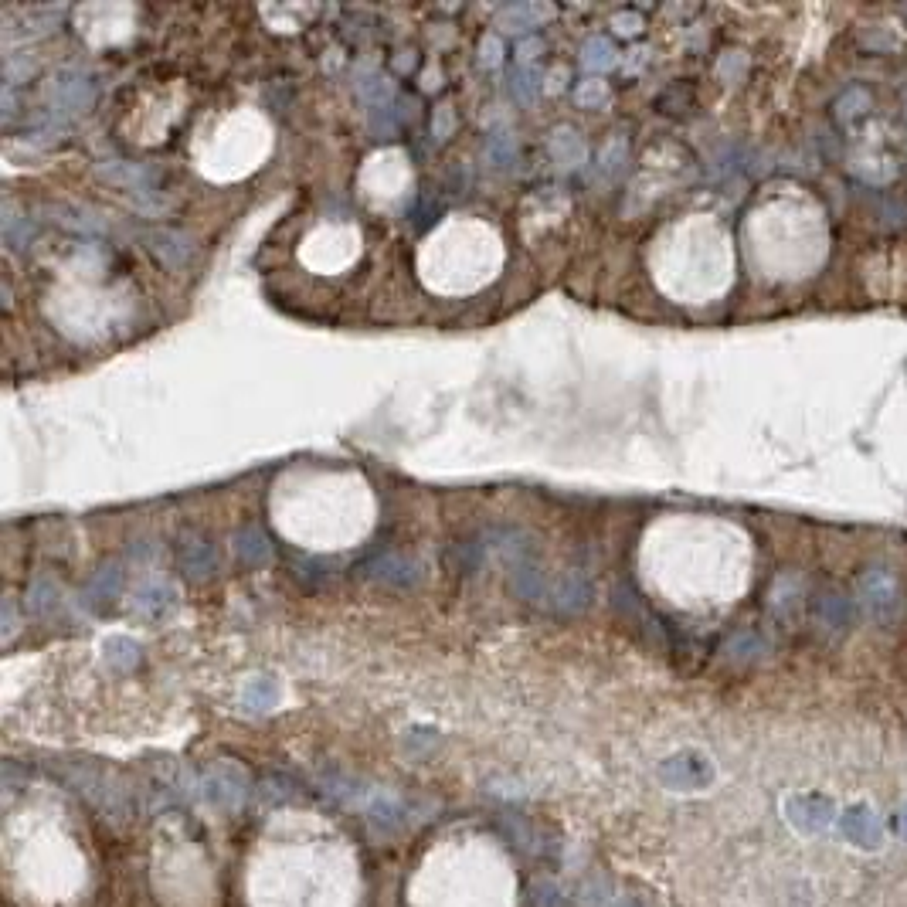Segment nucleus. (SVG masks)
Instances as JSON below:
<instances>
[{
    "label": "nucleus",
    "mask_w": 907,
    "mask_h": 907,
    "mask_svg": "<svg viewBox=\"0 0 907 907\" xmlns=\"http://www.w3.org/2000/svg\"><path fill=\"white\" fill-rule=\"evenodd\" d=\"M860 48L877 51V55H880V51H894V48H897V41H894L884 28H877V31H863V34H860Z\"/></svg>",
    "instance_id": "39"
},
{
    "label": "nucleus",
    "mask_w": 907,
    "mask_h": 907,
    "mask_svg": "<svg viewBox=\"0 0 907 907\" xmlns=\"http://www.w3.org/2000/svg\"><path fill=\"white\" fill-rule=\"evenodd\" d=\"M177 602H181V595H177L174 585H167V581H150V585L136 588L133 612L140 615V619H147V622H164V619L174 615Z\"/></svg>",
    "instance_id": "15"
},
{
    "label": "nucleus",
    "mask_w": 907,
    "mask_h": 907,
    "mask_svg": "<svg viewBox=\"0 0 907 907\" xmlns=\"http://www.w3.org/2000/svg\"><path fill=\"white\" fill-rule=\"evenodd\" d=\"M28 609H31V615H38V619H55V615L62 612V588L48 578H38L28 588Z\"/></svg>",
    "instance_id": "25"
},
{
    "label": "nucleus",
    "mask_w": 907,
    "mask_h": 907,
    "mask_svg": "<svg viewBox=\"0 0 907 907\" xmlns=\"http://www.w3.org/2000/svg\"><path fill=\"white\" fill-rule=\"evenodd\" d=\"M768 609H772L775 619L782 622H795L806 609V585H802L799 575L785 571V575L775 578L772 592H768Z\"/></svg>",
    "instance_id": "16"
},
{
    "label": "nucleus",
    "mask_w": 907,
    "mask_h": 907,
    "mask_svg": "<svg viewBox=\"0 0 907 907\" xmlns=\"http://www.w3.org/2000/svg\"><path fill=\"white\" fill-rule=\"evenodd\" d=\"M99 177L113 187H123L133 198H150L160 184V174L150 164H136V160H106L99 164Z\"/></svg>",
    "instance_id": "11"
},
{
    "label": "nucleus",
    "mask_w": 907,
    "mask_h": 907,
    "mask_svg": "<svg viewBox=\"0 0 907 907\" xmlns=\"http://www.w3.org/2000/svg\"><path fill=\"white\" fill-rule=\"evenodd\" d=\"M452 130H456V113H452V106H439L435 109V116H432V136L439 143H446L452 136Z\"/></svg>",
    "instance_id": "38"
},
{
    "label": "nucleus",
    "mask_w": 907,
    "mask_h": 907,
    "mask_svg": "<svg viewBox=\"0 0 907 907\" xmlns=\"http://www.w3.org/2000/svg\"><path fill=\"white\" fill-rule=\"evenodd\" d=\"M364 575L374 578V581H384V585H395V588H415L418 578H422V571H418V564L412 558H405V554H374L371 561L364 564Z\"/></svg>",
    "instance_id": "14"
},
{
    "label": "nucleus",
    "mask_w": 907,
    "mask_h": 907,
    "mask_svg": "<svg viewBox=\"0 0 907 907\" xmlns=\"http://www.w3.org/2000/svg\"><path fill=\"white\" fill-rule=\"evenodd\" d=\"M510 92H513V99L517 102H534L537 96H541V75L534 72V68H513V75H510Z\"/></svg>",
    "instance_id": "32"
},
{
    "label": "nucleus",
    "mask_w": 907,
    "mask_h": 907,
    "mask_svg": "<svg viewBox=\"0 0 907 907\" xmlns=\"http://www.w3.org/2000/svg\"><path fill=\"white\" fill-rule=\"evenodd\" d=\"M724 653L731 656L734 663H755L768 653V646H765V639H761L758 632L744 629V632H734V636L727 639Z\"/></svg>",
    "instance_id": "26"
},
{
    "label": "nucleus",
    "mask_w": 907,
    "mask_h": 907,
    "mask_svg": "<svg viewBox=\"0 0 907 907\" xmlns=\"http://www.w3.org/2000/svg\"><path fill=\"white\" fill-rule=\"evenodd\" d=\"M68 782H72L75 792H82L92 806L106 812V816H123L126 812V792L119 789L116 778L109 772H102V768L75 765V768H68Z\"/></svg>",
    "instance_id": "6"
},
{
    "label": "nucleus",
    "mask_w": 907,
    "mask_h": 907,
    "mask_svg": "<svg viewBox=\"0 0 907 907\" xmlns=\"http://www.w3.org/2000/svg\"><path fill=\"white\" fill-rule=\"evenodd\" d=\"M14 113V85H4V123H11Z\"/></svg>",
    "instance_id": "43"
},
{
    "label": "nucleus",
    "mask_w": 907,
    "mask_h": 907,
    "mask_svg": "<svg viewBox=\"0 0 907 907\" xmlns=\"http://www.w3.org/2000/svg\"><path fill=\"white\" fill-rule=\"evenodd\" d=\"M231 547H235V558L242 561L245 568H262V564H269V558H272V541L259 527L238 530Z\"/></svg>",
    "instance_id": "21"
},
{
    "label": "nucleus",
    "mask_w": 907,
    "mask_h": 907,
    "mask_svg": "<svg viewBox=\"0 0 907 907\" xmlns=\"http://www.w3.org/2000/svg\"><path fill=\"white\" fill-rule=\"evenodd\" d=\"M14 629H17V619H14V602L7 598L4 602V639H11L14 636Z\"/></svg>",
    "instance_id": "42"
},
{
    "label": "nucleus",
    "mask_w": 907,
    "mask_h": 907,
    "mask_svg": "<svg viewBox=\"0 0 907 907\" xmlns=\"http://www.w3.org/2000/svg\"><path fill=\"white\" fill-rule=\"evenodd\" d=\"M102 656H106L109 670L130 673L143 660V646L136 643V639H130V636H109L106 643H102Z\"/></svg>",
    "instance_id": "22"
},
{
    "label": "nucleus",
    "mask_w": 907,
    "mask_h": 907,
    "mask_svg": "<svg viewBox=\"0 0 907 907\" xmlns=\"http://www.w3.org/2000/svg\"><path fill=\"white\" fill-rule=\"evenodd\" d=\"M361 812L378 829H398V826H405V819H408V806H405V802H401L398 795L378 792V789H371V795H367V802H364Z\"/></svg>",
    "instance_id": "19"
},
{
    "label": "nucleus",
    "mask_w": 907,
    "mask_h": 907,
    "mask_svg": "<svg viewBox=\"0 0 907 907\" xmlns=\"http://www.w3.org/2000/svg\"><path fill=\"white\" fill-rule=\"evenodd\" d=\"M571 99H575V106H581V109H595V106H602V102H609V85L602 79H588L571 92Z\"/></svg>",
    "instance_id": "34"
},
{
    "label": "nucleus",
    "mask_w": 907,
    "mask_h": 907,
    "mask_svg": "<svg viewBox=\"0 0 907 907\" xmlns=\"http://www.w3.org/2000/svg\"><path fill=\"white\" fill-rule=\"evenodd\" d=\"M904 123H907V96H904Z\"/></svg>",
    "instance_id": "45"
},
{
    "label": "nucleus",
    "mask_w": 907,
    "mask_h": 907,
    "mask_svg": "<svg viewBox=\"0 0 907 907\" xmlns=\"http://www.w3.org/2000/svg\"><path fill=\"white\" fill-rule=\"evenodd\" d=\"M544 51V41L541 38H524V41H517V58H520V65L524 68H530V62H534L537 55Z\"/></svg>",
    "instance_id": "41"
},
{
    "label": "nucleus",
    "mask_w": 907,
    "mask_h": 907,
    "mask_svg": "<svg viewBox=\"0 0 907 907\" xmlns=\"http://www.w3.org/2000/svg\"><path fill=\"white\" fill-rule=\"evenodd\" d=\"M897 836H901V840H907V802H904L901 809H897Z\"/></svg>",
    "instance_id": "44"
},
{
    "label": "nucleus",
    "mask_w": 907,
    "mask_h": 907,
    "mask_svg": "<svg viewBox=\"0 0 907 907\" xmlns=\"http://www.w3.org/2000/svg\"><path fill=\"white\" fill-rule=\"evenodd\" d=\"M744 65H748V58H744L741 51H727L721 62H717V75H721L724 82H738L744 75Z\"/></svg>",
    "instance_id": "37"
},
{
    "label": "nucleus",
    "mask_w": 907,
    "mask_h": 907,
    "mask_svg": "<svg viewBox=\"0 0 907 907\" xmlns=\"http://www.w3.org/2000/svg\"><path fill=\"white\" fill-rule=\"evenodd\" d=\"M626 157H629V143H626V136H615V140L605 147V153H602V167H598V174L609 181V177H615L619 174L622 167H626Z\"/></svg>",
    "instance_id": "33"
},
{
    "label": "nucleus",
    "mask_w": 907,
    "mask_h": 907,
    "mask_svg": "<svg viewBox=\"0 0 907 907\" xmlns=\"http://www.w3.org/2000/svg\"><path fill=\"white\" fill-rule=\"evenodd\" d=\"M836 826H840L843 840L863 853H874L884 846V823H880V816L867 806V802H853L850 809H843V816Z\"/></svg>",
    "instance_id": "9"
},
{
    "label": "nucleus",
    "mask_w": 907,
    "mask_h": 907,
    "mask_svg": "<svg viewBox=\"0 0 907 907\" xmlns=\"http://www.w3.org/2000/svg\"><path fill=\"white\" fill-rule=\"evenodd\" d=\"M853 605L877 626H891L904 612V585L887 564H867L853 581Z\"/></svg>",
    "instance_id": "1"
},
{
    "label": "nucleus",
    "mask_w": 907,
    "mask_h": 907,
    "mask_svg": "<svg viewBox=\"0 0 907 907\" xmlns=\"http://www.w3.org/2000/svg\"><path fill=\"white\" fill-rule=\"evenodd\" d=\"M357 96H361L371 109L391 106L395 102V85H391L384 75H367L364 82H357Z\"/></svg>",
    "instance_id": "30"
},
{
    "label": "nucleus",
    "mask_w": 907,
    "mask_h": 907,
    "mask_svg": "<svg viewBox=\"0 0 907 907\" xmlns=\"http://www.w3.org/2000/svg\"><path fill=\"white\" fill-rule=\"evenodd\" d=\"M123 592V568L116 561L102 564L96 575L85 585V605L89 609H102V605H113V598Z\"/></svg>",
    "instance_id": "20"
},
{
    "label": "nucleus",
    "mask_w": 907,
    "mask_h": 907,
    "mask_svg": "<svg viewBox=\"0 0 907 907\" xmlns=\"http://www.w3.org/2000/svg\"><path fill=\"white\" fill-rule=\"evenodd\" d=\"M503 62V41L500 34H486L483 41H479V65L483 68H500Z\"/></svg>",
    "instance_id": "36"
},
{
    "label": "nucleus",
    "mask_w": 907,
    "mask_h": 907,
    "mask_svg": "<svg viewBox=\"0 0 907 907\" xmlns=\"http://www.w3.org/2000/svg\"><path fill=\"white\" fill-rule=\"evenodd\" d=\"M486 164L493 170H510L517 164V140L510 133H493L486 140Z\"/></svg>",
    "instance_id": "28"
},
{
    "label": "nucleus",
    "mask_w": 907,
    "mask_h": 907,
    "mask_svg": "<svg viewBox=\"0 0 907 907\" xmlns=\"http://www.w3.org/2000/svg\"><path fill=\"white\" fill-rule=\"evenodd\" d=\"M279 704V683L272 677H255L245 683L242 690V707L248 714H269Z\"/></svg>",
    "instance_id": "24"
},
{
    "label": "nucleus",
    "mask_w": 907,
    "mask_h": 907,
    "mask_svg": "<svg viewBox=\"0 0 907 907\" xmlns=\"http://www.w3.org/2000/svg\"><path fill=\"white\" fill-rule=\"evenodd\" d=\"M874 109H877L874 89H870V85L853 82V85H846V89L836 92L833 102H829V119H833V126H840L843 133H853V130H860L870 116H874Z\"/></svg>",
    "instance_id": "8"
},
{
    "label": "nucleus",
    "mask_w": 907,
    "mask_h": 907,
    "mask_svg": "<svg viewBox=\"0 0 907 907\" xmlns=\"http://www.w3.org/2000/svg\"><path fill=\"white\" fill-rule=\"evenodd\" d=\"M34 238V221L21 211H14V204H4V242L11 248H24Z\"/></svg>",
    "instance_id": "27"
},
{
    "label": "nucleus",
    "mask_w": 907,
    "mask_h": 907,
    "mask_svg": "<svg viewBox=\"0 0 907 907\" xmlns=\"http://www.w3.org/2000/svg\"><path fill=\"white\" fill-rule=\"evenodd\" d=\"M530 904L534 907H568V894H564L554 880H537V884L530 887Z\"/></svg>",
    "instance_id": "35"
},
{
    "label": "nucleus",
    "mask_w": 907,
    "mask_h": 907,
    "mask_svg": "<svg viewBox=\"0 0 907 907\" xmlns=\"http://www.w3.org/2000/svg\"><path fill=\"white\" fill-rule=\"evenodd\" d=\"M401 123H405V106L395 99L391 106H381V109H371V133L378 136V140H391Z\"/></svg>",
    "instance_id": "29"
},
{
    "label": "nucleus",
    "mask_w": 907,
    "mask_h": 907,
    "mask_svg": "<svg viewBox=\"0 0 907 907\" xmlns=\"http://www.w3.org/2000/svg\"><path fill=\"white\" fill-rule=\"evenodd\" d=\"M150 248H153V255H157V259L164 262L167 269H174V272L187 269V265L194 262V255H198V245H194V238L184 235V231H177V228L150 231Z\"/></svg>",
    "instance_id": "13"
},
{
    "label": "nucleus",
    "mask_w": 907,
    "mask_h": 907,
    "mask_svg": "<svg viewBox=\"0 0 907 907\" xmlns=\"http://www.w3.org/2000/svg\"><path fill=\"white\" fill-rule=\"evenodd\" d=\"M177 568L194 581L211 578L218 571V547L204 534H184L177 541Z\"/></svg>",
    "instance_id": "12"
},
{
    "label": "nucleus",
    "mask_w": 907,
    "mask_h": 907,
    "mask_svg": "<svg viewBox=\"0 0 907 907\" xmlns=\"http://www.w3.org/2000/svg\"><path fill=\"white\" fill-rule=\"evenodd\" d=\"M809 609H812V619H816V626L823 632H846L850 629V619H853V598L850 592H843L840 585H823L816 595L809 598Z\"/></svg>",
    "instance_id": "10"
},
{
    "label": "nucleus",
    "mask_w": 907,
    "mask_h": 907,
    "mask_svg": "<svg viewBox=\"0 0 907 907\" xmlns=\"http://www.w3.org/2000/svg\"><path fill=\"white\" fill-rule=\"evenodd\" d=\"M201 795L211 802L215 809H242L248 799V778L238 765H211L201 775Z\"/></svg>",
    "instance_id": "7"
},
{
    "label": "nucleus",
    "mask_w": 907,
    "mask_h": 907,
    "mask_svg": "<svg viewBox=\"0 0 907 907\" xmlns=\"http://www.w3.org/2000/svg\"><path fill=\"white\" fill-rule=\"evenodd\" d=\"M581 65H585V72H592V75H605L619 65V51H615L609 38L592 34V38L581 45Z\"/></svg>",
    "instance_id": "23"
},
{
    "label": "nucleus",
    "mask_w": 907,
    "mask_h": 907,
    "mask_svg": "<svg viewBox=\"0 0 907 907\" xmlns=\"http://www.w3.org/2000/svg\"><path fill=\"white\" fill-rule=\"evenodd\" d=\"M92 102H96V79H92V72L72 65L55 75V82H51V106H55L58 119L79 116L85 109H92Z\"/></svg>",
    "instance_id": "5"
},
{
    "label": "nucleus",
    "mask_w": 907,
    "mask_h": 907,
    "mask_svg": "<svg viewBox=\"0 0 907 907\" xmlns=\"http://www.w3.org/2000/svg\"><path fill=\"white\" fill-rule=\"evenodd\" d=\"M785 819L802 836H819L840 823V812H836V802L823 792H795L785 799Z\"/></svg>",
    "instance_id": "4"
},
{
    "label": "nucleus",
    "mask_w": 907,
    "mask_h": 907,
    "mask_svg": "<svg viewBox=\"0 0 907 907\" xmlns=\"http://www.w3.org/2000/svg\"><path fill=\"white\" fill-rule=\"evenodd\" d=\"M503 833L510 836L513 846H520V850L527 853H541V836H537V829L527 823V819L520 816H507L503 819Z\"/></svg>",
    "instance_id": "31"
},
{
    "label": "nucleus",
    "mask_w": 907,
    "mask_h": 907,
    "mask_svg": "<svg viewBox=\"0 0 907 907\" xmlns=\"http://www.w3.org/2000/svg\"><path fill=\"white\" fill-rule=\"evenodd\" d=\"M656 775L670 792H704L717 778L714 761L700 755V751H677V755L663 758Z\"/></svg>",
    "instance_id": "2"
},
{
    "label": "nucleus",
    "mask_w": 907,
    "mask_h": 907,
    "mask_svg": "<svg viewBox=\"0 0 907 907\" xmlns=\"http://www.w3.org/2000/svg\"><path fill=\"white\" fill-rule=\"evenodd\" d=\"M846 170L870 187H887L901 177V157L887 150L884 143H870L857 136V147L846 157Z\"/></svg>",
    "instance_id": "3"
},
{
    "label": "nucleus",
    "mask_w": 907,
    "mask_h": 907,
    "mask_svg": "<svg viewBox=\"0 0 907 907\" xmlns=\"http://www.w3.org/2000/svg\"><path fill=\"white\" fill-rule=\"evenodd\" d=\"M547 153H551V160L558 164V170H564V174L581 170L585 167V160H588L585 140H581V133L571 130V126H558V130L551 133V140H547Z\"/></svg>",
    "instance_id": "17"
},
{
    "label": "nucleus",
    "mask_w": 907,
    "mask_h": 907,
    "mask_svg": "<svg viewBox=\"0 0 907 907\" xmlns=\"http://www.w3.org/2000/svg\"><path fill=\"white\" fill-rule=\"evenodd\" d=\"M554 17L551 4H507L500 14H496V28L510 31V34H527L534 28H541L544 21Z\"/></svg>",
    "instance_id": "18"
},
{
    "label": "nucleus",
    "mask_w": 907,
    "mask_h": 907,
    "mask_svg": "<svg viewBox=\"0 0 907 907\" xmlns=\"http://www.w3.org/2000/svg\"><path fill=\"white\" fill-rule=\"evenodd\" d=\"M612 28L632 38V34H639L646 28V21H643V14H636V11H619V14H612Z\"/></svg>",
    "instance_id": "40"
}]
</instances>
